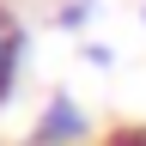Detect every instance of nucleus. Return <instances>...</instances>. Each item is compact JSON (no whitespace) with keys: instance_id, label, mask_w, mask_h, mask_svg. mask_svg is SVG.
I'll return each mask as SVG.
<instances>
[{"instance_id":"obj_1","label":"nucleus","mask_w":146,"mask_h":146,"mask_svg":"<svg viewBox=\"0 0 146 146\" xmlns=\"http://www.w3.org/2000/svg\"><path fill=\"white\" fill-rule=\"evenodd\" d=\"M91 140V122H85V110L67 98V91H49V104L36 110V122H31V146H85Z\"/></svg>"},{"instance_id":"obj_2","label":"nucleus","mask_w":146,"mask_h":146,"mask_svg":"<svg viewBox=\"0 0 146 146\" xmlns=\"http://www.w3.org/2000/svg\"><path fill=\"white\" fill-rule=\"evenodd\" d=\"M18 67H25V25H18V12L0 6V104L18 91Z\"/></svg>"},{"instance_id":"obj_3","label":"nucleus","mask_w":146,"mask_h":146,"mask_svg":"<svg viewBox=\"0 0 146 146\" xmlns=\"http://www.w3.org/2000/svg\"><path fill=\"white\" fill-rule=\"evenodd\" d=\"M91 12H98V0H67V6L55 12V25H61V31H79V25H85Z\"/></svg>"},{"instance_id":"obj_4","label":"nucleus","mask_w":146,"mask_h":146,"mask_svg":"<svg viewBox=\"0 0 146 146\" xmlns=\"http://www.w3.org/2000/svg\"><path fill=\"white\" fill-rule=\"evenodd\" d=\"M85 61H91V67H110V61H116V49H104V43H85Z\"/></svg>"},{"instance_id":"obj_5","label":"nucleus","mask_w":146,"mask_h":146,"mask_svg":"<svg viewBox=\"0 0 146 146\" xmlns=\"http://www.w3.org/2000/svg\"><path fill=\"white\" fill-rule=\"evenodd\" d=\"M110 146H146V128H122V134L110 140Z\"/></svg>"},{"instance_id":"obj_6","label":"nucleus","mask_w":146,"mask_h":146,"mask_svg":"<svg viewBox=\"0 0 146 146\" xmlns=\"http://www.w3.org/2000/svg\"><path fill=\"white\" fill-rule=\"evenodd\" d=\"M140 18H146V6H140Z\"/></svg>"}]
</instances>
